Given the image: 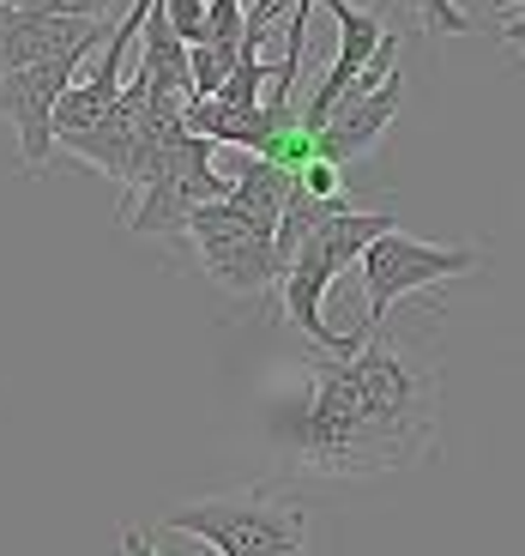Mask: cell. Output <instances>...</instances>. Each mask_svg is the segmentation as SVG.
<instances>
[{
	"label": "cell",
	"mask_w": 525,
	"mask_h": 556,
	"mask_svg": "<svg viewBox=\"0 0 525 556\" xmlns=\"http://www.w3.org/2000/svg\"><path fill=\"white\" fill-rule=\"evenodd\" d=\"M272 442L320 478L405 472L441 442V351L381 327L350 357L308 363L272 417Z\"/></svg>",
	"instance_id": "cell-1"
},
{
	"label": "cell",
	"mask_w": 525,
	"mask_h": 556,
	"mask_svg": "<svg viewBox=\"0 0 525 556\" xmlns=\"http://www.w3.org/2000/svg\"><path fill=\"white\" fill-rule=\"evenodd\" d=\"M164 532L206 539L218 556H320L315 508L278 484H248L230 496H200L164 515Z\"/></svg>",
	"instance_id": "cell-2"
},
{
	"label": "cell",
	"mask_w": 525,
	"mask_h": 556,
	"mask_svg": "<svg viewBox=\"0 0 525 556\" xmlns=\"http://www.w3.org/2000/svg\"><path fill=\"white\" fill-rule=\"evenodd\" d=\"M387 230H399L393 212H338V218H326L320 230H308V237L296 242L291 266L278 278V303H284L291 327H303V339L320 345L326 357H350V351L362 345V333H332L326 327V291L338 285V273H345L350 261H362L369 242H381Z\"/></svg>",
	"instance_id": "cell-3"
},
{
	"label": "cell",
	"mask_w": 525,
	"mask_h": 556,
	"mask_svg": "<svg viewBox=\"0 0 525 556\" xmlns=\"http://www.w3.org/2000/svg\"><path fill=\"white\" fill-rule=\"evenodd\" d=\"M223 194H230V176L212 169V139L181 127L164 146V157L152 164V176L139 181V206L127 212V224L145 230V237H181L194 206H212Z\"/></svg>",
	"instance_id": "cell-4"
},
{
	"label": "cell",
	"mask_w": 525,
	"mask_h": 556,
	"mask_svg": "<svg viewBox=\"0 0 525 556\" xmlns=\"http://www.w3.org/2000/svg\"><path fill=\"white\" fill-rule=\"evenodd\" d=\"M471 266H484V249H441V242H417L405 230H387L381 242H369L362 254V291H369V320H362L357 333H381L393 315V303L411 291H435L447 278H465Z\"/></svg>",
	"instance_id": "cell-5"
},
{
	"label": "cell",
	"mask_w": 525,
	"mask_h": 556,
	"mask_svg": "<svg viewBox=\"0 0 525 556\" xmlns=\"http://www.w3.org/2000/svg\"><path fill=\"white\" fill-rule=\"evenodd\" d=\"M188 237H194L206 273L218 278L223 291H235V296H260V291H272L278 278H284V266H278V237L266 230V224L242 218L230 200L194 206Z\"/></svg>",
	"instance_id": "cell-6"
},
{
	"label": "cell",
	"mask_w": 525,
	"mask_h": 556,
	"mask_svg": "<svg viewBox=\"0 0 525 556\" xmlns=\"http://www.w3.org/2000/svg\"><path fill=\"white\" fill-rule=\"evenodd\" d=\"M73 79H79V55L0 73V115L13 122L18 164L25 169H42L49 152H55V110H61V98H67Z\"/></svg>",
	"instance_id": "cell-7"
},
{
	"label": "cell",
	"mask_w": 525,
	"mask_h": 556,
	"mask_svg": "<svg viewBox=\"0 0 525 556\" xmlns=\"http://www.w3.org/2000/svg\"><path fill=\"white\" fill-rule=\"evenodd\" d=\"M326 13H332V25H338V55H332L326 73H320L315 98H308V110H303V134L308 139H320V127L332 122V110L357 91V79L369 73V61L381 55V49H387V37H393L381 18L362 13V7H350V0H326Z\"/></svg>",
	"instance_id": "cell-8"
},
{
	"label": "cell",
	"mask_w": 525,
	"mask_h": 556,
	"mask_svg": "<svg viewBox=\"0 0 525 556\" xmlns=\"http://www.w3.org/2000/svg\"><path fill=\"white\" fill-rule=\"evenodd\" d=\"M121 18H55V13H0V73L37 67V61H67L91 55L98 42H110V30Z\"/></svg>",
	"instance_id": "cell-9"
},
{
	"label": "cell",
	"mask_w": 525,
	"mask_h": 556,
	"mask_svg": "<svg viewBox=\"0 0 525 556\" xmlns=\"http://www.w3.org/2000/svg\"><path fill=\"white\" fill-rule=\"evenodd\" d=\"M405 103V73H393L387 85H374V91H357V98H345L338 110H332V122L320 127L315 152L326 157V164H357V157H369L381 139H387L393 115H399Z\"/></svg>",
	"instance_id": "cell-10"
},
{
	"label": "cell",
	"mask_w": 525,
	"mask_h": 556,
	"mask_svg": "<svg viewBox=\"0 0 525 556\" xmlns=\"http://www.w3.org/2000/svg\"><path fill=\"white\" fill-rule=\"evenodd\" d=\"M291 194H296V169L291 164H272V157H248L242 164V176H230V206L242 212V218H254V224H266L278 237V218H284V206H291Z\"/></svg>",
	"instance_id": "cell-11"
},
{
	"label": "cell",
	"mask_w": 525,
	"mask_h": 556,
	"mask_svg": "<svg viewBox=\"0 0 525 556\" xmlns=\"http://www.w3.org/2000/svg\"><path fill=\"white\" fill-rule=\"evenodd\" d=\"M411 7H417V18H423L428 37H465L471 30V18L459 13L453 0H411Z\"/></svg>",
	"instance_id": "cell-12"
},
{
	"label": "cell",
	"mask_w": 525,
	"mask_h": 556,
	"mask_svg": "<svg viewBox=\"0 0 525 556\" xmlns=\"http://www.w3.org/2000/svg\"><path fill=\"white\" fill-rule=\"evenodd\" d=\"M115 7L121 0H25V13H55V18H115Z\"/></svg>",
	"instance_id": "cell-13"
},
{
	"label": "cell",
	"mask_w": 525,
	"mask_h": 556,
	"mask_svg": "<svg viewBox=\"0 0 525 556\" xmlns=\"http://www.w3.org/2000/svg\"><path fill=\"white\" fill-rule=\"evenodd\" d=\"M121 556H157V544L145 539L139 527H127V532H121Z\"/></svg>",
	"instance_id": "cell-14"
},
{
	"label": "cell",
	"mask_w": 525,
	"mask_h": 556,
	"mask_svg": "<svg viewBox=\"0 0 525 556\" xmlns=\"http://www.w3.org/2000/svg\"><path fill=\"white\" fill-rule=\"evenodd\" d=\"M496 7H520V0H496ZM501 42H525V25H501Z\"/></svg>",
	"instance_id": "cell-15"
},
{
	"label": "cell",
	"mask_w": 525,
	"mask_h": 556,
	"mask_svg": "<svg viewBox=\"0 0 525 556\" xmlns=\"http://www.w3.org/2000/svg\"><path fill=\"white\" fill-rule=\"evenodd\" d=\"M13 7H25V0H0V13H13Z\"/></svg>",
	"instance_id": "cell-16"
}]
</instances>
